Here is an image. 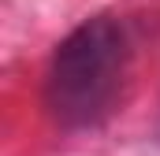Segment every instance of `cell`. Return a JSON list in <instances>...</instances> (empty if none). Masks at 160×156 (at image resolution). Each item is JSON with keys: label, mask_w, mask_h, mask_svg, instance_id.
Here are the masks:
<instances>
[{"label": "cell", "mask_w": 160, "mask_h": 156, "mask_svg": "<svg viewBox=\"0 0 160 156\" xmlns=\"http://www.w3.org/2000/svg\"><path fill=\"white\" fill-rule=\"evenodd\" d=\"M130 75V34L119 19L97 15L56 45L45 75V108L63 130L101 126L116 112Z\"/></svg>", "instance_id": "cell-1"}]
</instances>
